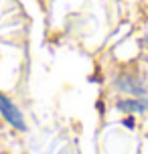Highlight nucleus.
Here are the masks:
<instances>
[{
  "label": "nucleus",
  "instance_id": "f257e3e1",
  "mask_svg": "<svg viewBox=\"0 0 148 154\" xmlns=\"http://www.w3.org/2000/svg\"><path fill=\"white\" fill-rule=\"evenodd\" d=\"M0 116H2L10 126H14L16 130H20V132L26 130V124H24V118H23V114H20V109L16 108V103H12L4 93H0Z\"/></svg>",
  "mask_w": 148,
  "mask_h": 154
},
{
  "label": "nucleus",
  "instance_id": "f03ea898",
  "mask_svg": "<svg viewBox=\"0 0 148 154\" xmlns=\"http://www.w3.org/2000/svg\"><path fill=\"white\" fill-rule=\"evenodd\" d=\"M116 87L120 91H128V93H132V95H138V97H142L146 93L144 81L138 75H134V73H122V75H118L116 77Z\"/></svg>",
  "mask_w": 148,
  "mask_h": 154
},
{
  "label": "nucleus",
  "instance_id": "7ed1b4c3",
  "mask_svg": "<svg viewBox=\"0 0 148 154\" xmlns=\"http://www.w3.org/2000/svg\"><path fill=\"white\" fill-rule=\"evenodd\" d=\"M120 112H126V114H142L148 109V100L144 97H138V100H124V101H118L116 106Z\"/></svg>",
  "mask_w": 148,
  "mask_h": 154
}]
</instances>
